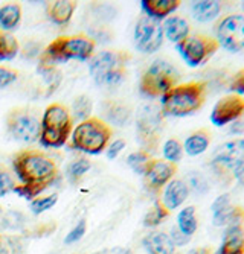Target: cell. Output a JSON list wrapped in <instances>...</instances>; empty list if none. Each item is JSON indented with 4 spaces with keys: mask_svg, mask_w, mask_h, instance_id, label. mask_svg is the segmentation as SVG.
Segmentation results:
<instances>
[{
    "mask_svg": "<svg viewBox=\"0 0 244 254\" xmlns=\"http://www.w3.org/2000/svg\"><path fill=\"white\" fill-rule=\"evenodd\" d=\"M12 169L21 184L41 188L43 190L54 186L60 178L57 161L48 154L35 149L17 152L12 158Z\"/></svg>",
    "mask_w": 244,
    "mask_h": 254,
    "instance_id": "6da1fadb",
    "label": "cell"
},
{
    "mask_svg": "<svg viewBox=\"0 0 244 254\" xmlns=\"http://www.w3.org/2000/svg\"><path fill=\"white\" fill-rule=\"evenodd\" d=\"M95 48H96L95 40L85 34L57 37L43 49L38 61V68L57 67V64L66 63L69 60H78V61L92 60L95 54Z\"/></svg>",
    "mask_w": 244,
    "mask_h": 254,
    "instance_id": "7a4b0ae2",
    "label": "cell"
},
{
    "mask_svg": "<svg viewBox=\"0 0 244 254\" xmlns=\"http://www.w3.org/2000/svg\"><path fill=\"white\" fill-rule=\"evenodd\" d=\"M208 84L191 81L177 84L161 98V111L165 118H186L200 110L206 101Z\"/></svg>",
    "mask_w": 244,
    "mask_h": 254,
    "instance_id": "3957f363",
    "label": "cell"
},
{
    "mask_svg": "<svg viewBox=\"0 0 244 254\" xmlns=\"http://www.w3.org/2000/svg\"><path fill=\"white\" fill-rule=\"evenodd\" d=\"M74 119L69 108L63 104H51L41 118V131L38 142L44 148H61L72 135Z\"/></svg>",
    "mask_w": 244,
    "mask_h": 254,
    "instance_id": "277c9868",
    "label": "cell"
},
{
    "mask_svg": "<svg viewBox=\"0 0 244 254\" xmlns=\"http://www.w3.org/2000/svg\"><path fill=\"white\" fill-rule=\"evenodd\" d=\"M113 135V129L101 118L92 116L80 122L72 131L69 148L88 155H98L104 152Z\"/></svg>",
    "mask_w": 244,
    "mask_h": 254,
    "instance_id": "5b68a950",
    "label": "cell"
},
{
    "mask_svg": "<svg viewBox=\"0 0 244 254\" xmlns=\"http://www.w3.org/2000/svg\"><path fill=\"white\" fill-rule=\"evenodd\" d=\"M180 78L179 70L166 60H154L139 81L141 95L150 99L162 98L165 93L177 85Z\"/></svg>",
    "mask_w": 244,
    "mask_h": 254,
    "instance_id": "8992f818",
    "label": "cell"
},
{
    "mask_svg": "<svg viewBox=\"0 0 244 254\" xmlns=\"http://www.w3.org/2000/svg\"><path fill=\"white\" fill-rule=\"evenodd\" d=\"M163 114L159 105L147 104L139 108L136 116V135L138 142L142 146L141 149L150 152H156L161 142V132L163 125Z\"/></svg>",
    "mask_w": 244,
    "mask_h": 254,
    "instance_id": "52a82bcc",
    "label": "cell"
},
{
    "mask_svg": "<svg viewBox=\"0 0 244 254\" xmlns=\"http://www.w3.org/2000/svg\"><path fill=\"white\" fill-rule=\"evenodd\" d=\"M244 163V138H234L221 143L211 157V172L220 183H229L234 169Z\"/></svg>",
    "mask_w": 244,
    "mask_h": 254,
    "instance_id": "ba28073f",
    "label": "cell"
},
{
    "mask_svg": "<svg viewBox=\"0 0 244 254\" xmlns=\"http://www.w3.org/2000/svg\"><path fill=\"white\" fill-rule=\"evenodd\" d=\"M6 129L14 140L34 143L40 138L41 119L28 107H15L6 116Z\"/></svg>",
    "mask_w": 244,
    "mask_h": 254,
    "instance_id": "9c48e42d",
    "label": "cell"
},
{
    "mask_svg": "<svg viewBox=\"0 0 244 254\" xmlns=\"http://www.w3.org/2000/svg\"><path fill=\"white\" fill-rule=\"evenodd\" d=\"M186 65L195 68L205 65L218 51V43L215 38L205 34H191L182 43L175 46Z\"/></svg>",
    "mask_w": 244,
    "mask_h": 254,
    "instance_id": "30bf717a",
    "label": "cell"
},
{
    "mask_svg": "<svg viewBox=\"0 0 244 254\" xmlns=\"http://www.w3.org/2000/svg\"><path fill=\"white\" fill-rule=\"evenodd\" d=\"M215 41L231 54L244 51V14H228L215 25Z\"/></svg>",
    "mask_w": 244,
    "mask_h": 254,
    "instance_id": "8fae6325",
    "label": "cell"
},
{
    "mask_svg": "<svg viewBox=\"0 0 244 254\" xmlns=\"http://www.w3.org/2000/svg\"><path fill=\"white\" fill-rule=\"evenodd\" d=\"M136 49L145 55H151L158 52L163 44V31L162 23L153 20L147 15L139 17L135 26V34H133Z\"/></svg>",
    "mask_w": 244,
    "mask_h": 254,
    "instance_id": "7c38bea8",
    "label": "cell"
},
{
    "mask_svg": "<svg viewBox=\"0 0 244 254\" xmlns=\"http://www.w3.org/2000/svg\"><path fill=\"white\" fill-rule=\"evenodd\" d=\"M211 210H212V224L217 228L243 225L244 209L241 205L232 202V196L229 193L218 195L211 205Z\"/></svg>",
    "mask_w": 244,
    "mask_h": 254,
    "instance_id": "4fadbf2b",
    "label": "cell"
},
{
    "mask_svg": "<svg viewBox=\"0 0 244 254\" xmlns=\"http://www.w3.org/2000/svg\"><path fill=\"white\" fill-rule=\"evenodd\" d=\"M175 174H177V165L165 161L163 158H153L142 175L145 189L151 195L158 196L162 192V189L175 177Z\"/></svg>",
    "mask_w": 244,
    "mask_h": 254,
    "instance_id": "5bb4252c",
    "label": "cell"
},
{
    "mask_svg": "<svg viewBox=\"0 0 244 254\" xmlns=\"http://www.w3.org/2000/svg\"><path fill=\"white\" fill-rule=\"evenodd\" d=\"M244 116V98L238 95H226L220 98L211 110L212 125L223 128Z\"/></svg>",
    "mask_w": 244,
    "mask_h": 254,
    "instance_id": "9a60e30c",
    "label": "cell"
},
{
    "mask_svg": "<svg viewBox=\"0 0 244 254\" xmlns=\"http://www.w3.org/2000/svg\"><path fill=\"white\" fill-rule=\"evenodd\" d=\"M131 55L122 51H102L92 57L90 64H88V72H90L93 82L98 81L101 76L127 68V64L130 63Z\"/></svg>",
    "mask_w": 244,
    "mask_h": 254,
    "instance_id": "2e32d148",
    "label": "cell"
},
{
    "mask_svg": "<svg viewBox=\"0 0 244 254\" xmlns=\"http://www.w3.org/2000/svg\"><path fill=\"white\" fill-rule=\"evenodd\" d=\"M189 188L185 180L172 178L161 192V202L166 207L169 212L182 207L189 198Z\"/></svg>",
    "mask_w": 244,
    "mask_h": 254,
    "instance_id": "e0dca14e",
    "label": "cell"
},
{
    "mask_svg": "<svg viewBox=\"0 0 244 254\" xmlns=\"http://www.w3.org/2000/svg\"><path fill=\"white\" fill-rule=\"evenodd\" d=\"M102 121L107 125L125 128L131 121V108L121 101H102L101 104Z\"/></svg>",
    "mask_w": 244,
    "mask_h": 254,
    "instance_id": "ac0fdd59",
    "label": "cell"
},
{
    "mask_svg": "<svg viewBox=\"0 0 244 254\" xmlns=\"http://www.w3.org/2000/svg\"><path fill=\"white\" fill-rule=\"evenodd\" d=\"M180 5H182L180 0H142L141 2L144 15L156 21H162L169 15H172L180 8Z\"/></svg>",
    "mask_w": 244,
    "mask_h": 254,
    "instance_id": "d6986e66",
    "label": "cell"
},
{
    "mask_svg": "<svg viewBox=\"0 0 244 254\" xmlns=\"http://www.w3.org/2000/svg\"><path fill=\"white\" fill-rule=\"evenodd\" d=\"M215 254H244V227L232 225L225 228Z\"/></svg>",
    "mask_w": 244,
    "mask_h": 254,
    "instance_id": "ffe728a7",
    "label": "cell"
},
{
    "mask_svg": "<svg viewBox=\"0 0 244 254\" xmlns=\"http://www.w3.org/2000/svg\"><path fill=\"white\" fill-rule=\"evenodd\" d=\"M162 31H163V37L168 41L174 43L175 46L191 35V26L188 20L182 15H174V14L163 20Z\"/></svg>",
    "mask_w": 244,
    "mask_h": 254,
    "instance_id": "44dd1931",
    "label": "cell"
},
{
    "mask_svg": "<svg viewBox=\"0 0 244 254\" xmlns=\"http://www.w3.org/2000/svg\"><path fill=\"white\" fill-rule=\"evenodd\" d=\"M142 245L148 254H175V247L166 232L153 230L144 236Z\"/></svg>",
    "mask_w": 244,
    "mask_h": 254,
    "instance_id": "7402d4cb",
    "label": "cell"
},
{
    "mask_svg": "<svg viewBox=\"0 0 244 254\" xmlns=\"http://www.w3.org/2000/svg\"><path fill=\"white\" fill-rule=\"evenodd\" d=\"M221 2L218 0H195L189 3V12L198 23H211L221 14Z\"/></svg>",
    "mask_w": 244,
    "mask_h": 254,
    "instance_id": "603a6c76",
    "label": "cell"
},
{
    "mask_svg": "<svg viewBox=\"0 0 244 254\" xmlns=\"http://www.w3.org/2000/svg\"><path fill=\"white\" fill-rule=\"evenodd\" d=\"M78 3L74 0H52L46 5V14L49 20L58 26H64L72 20Z\"/></svg>",
    "mask_w": 244,
    "mask_h": 254,
    "instance_id": "cb8c5ba5",
    "label": "cell"
},
{
    "mask_svg": "<svg viewBox=\"0 0 244 254\" xmlns=\"http://www.w3.org/2000/svg\"><path fill=\"white\" fill-rule=\"evenodd\" d=\"M182 145L185 154H188L189 157H198L209 149L211 134L208 129H197L185 138V142Z\"/></svg>",
    "mask_w": 244,
    "mask_h": 254,
    "instance_id": "d4e9b609",
    "label": "cell"
},
{
    "mask_svg": "<svg viewBox=\"0 0 244 254\" xmlns=\"http://www.w3.org/2000/svg\"><path fill=\"white\" fill-rule=\"evenodd\" d=\"M23 15V8L18 2H11L0 6V29L5 32H12L18 28Z\"/></svg>",
    "mask_w": 244,
    "mask_h": 254,
    "instance_id": "484cf974",
    "label": "cell"
},
{
    "mask_svg": "<svg viewBox=\"0 0 244 254\" xmlns=\"http://www.w3.org/2000/svg\"><path fill=\"white\" fill-rule=\"evenodd\" d=\"M175 227L189 238L195 235V232L198 230V218H197V210L194 205H186L179 212Z\"/></svg>",
    "mask_w": 244,
    "mask_h": 254,
    "instance_id": "4316f807",
    "label": "cell"
},
{
    "mask_svg": "<svg viewBox=\"0 0 244 254\" xmlns=\"http://www.w3.org/2000/svg\"><path fill=\"white\" fill-rule=\"evenodd\" d=\"M25 235H5L0 233V254H23L26 251Z\"/></svg>",
    "mask_w": 244,
    "mask_h": 254,
    "instance_id": "83f0119b",
    "label": "cell"
},
{
    "mask_svg": "<svg viewBox=\"0 0 244 254\" xmlns=\"http://www.w3.org/2000/svg\"><path fill=\"white\" fill-rule=\"evenodd\" d=\"M20 52V44L17 38L0 29V61H11Z\"/></svg>",
    "mask_w": 244,
    "mask_h": 254,
    "instance_id": "f1b7e54d",
    "label": "cell"
},
{
    "mask_svg": "<svg viewBox=\"0 0 244 254\" xmlns=\"http://www.w3.org/2000/svg\"><path fill=\"white\" fill-rule=\"evenodd\" d=\"M169 210L161 202V199L158 198L154 201V204L151 205V209L145 213L144 216V225L148 228H154V227H159L168 216H169Z\"/></svg>",
    "mask_w": 244,
    "mask_h": 254,
    "instance_id": "f546056e",
    "label": "cell"
},
{
    "mask_svg": "<svg viewBox=\"0 0 244 254\" xmlns=\"http://www.w3.org/2000/svg\"><path fill=\"white\" fill-rule=\"evenodd\" d=\"M92 169V163L88 158H77L74 160L72 163L68 166V171H66V174H68V180L71 184H74V186H77V184L82 180V177Z\"/></svg>",
    "mask_w": 244,
    "mask_h": 254,
    "instance_id": "4dcf8cb0",
    "label": "cell"
},
{
    "mask_svg": "<svg viewBox=\"0 0 244 254\" xmlns=\"http://www.w3.org/2000/svg\"><path fill=\"white\" fill-rule=\"evenodd\" d=\"M92 108H93V104H92V99L90 98L85 96V95L77 96L74 99L72 110H71L72 119L82 122V121H85L88 118H92Z\"/></svg>",
    "mask_w": 244,
    "mask_h": 254,
    "instance_id": "1f68e13d",
    "label": "cell"
},
{
    "mask_svg": "<svg viewBox=\"0 0 244 254\" xmlns=\"http://www.w3.org/2000/svg\"><path fill=\"white\" fill-rule=\"evenodd\" d=\"M154 157L144 151V149H139V151H135V152H131L128 157H127V165L131 168L133 172H136L138 175H144L147 166L150 165V161L153 160Z\"/></svg>",
    "mask_w": 244,
    "mask_h": 254,
    "instance_id": "d6a6232c",
    "label": "cell"
},
{
    "mask_svg": "<svg viewBox=\"0 0 244 254\" xmlns=\"http://www.w3.org/2000/svg\"><path fill=\"white\" fill-rule=\"evenodd\" d=\"M26 225V216L17 212L8 210L5 213H0V228L2 230H23Z\"/></svg>",
    "mask_w": 244,
    "mask_h": 254,
    "instance_id": "836d02e7",
    "label": "cell"
},
{
    "mask_svg": "<svg viewBox=\"0 0 244 254\" xmlns=\"http://www.w3.org/2000/svg\"><path fill=\"white\" fill-rule=\"evenodd\" d=\"M183 145L177 138H168L162 146V155L165 161H169L172 165H177L183 158Z\"/></svg>",
    "mask_w": 244,
    "mask_h": 254,
    "instance_id": "e575fe53",
    "label": "cell"
},
{
    "mask_svg": "<svg viewBox=\"0 0 244 254\" xmlns=\"http://www.w3.org/2000/svg\"><path fill=\"white\" fill-rule=\"evenodd\" d=\"M185 181L189 188V192H194L195 195H206L209 192V181L206 175H203L202 172H198V171L188 172V177Z\"/></svg>",
    "mask_w": 244,
    "mask_h": 254,
    "instance_id": "d590c367",
    "label": "cell"
},
{
    "mask_svg": "<svg viewBox=\"0 0 244 254\" xmlns=\"http://www.w3.org/2000/svg\"><path fill=\"white\" fill-rule=\"evenodd\" d=\"M58 201V195L57 193H51V195H44V196H38L35 199H32L29 202V209L34 215H41L43 212H46L57 204Z\"/></svg>",
    "mask_w": 244,
    "mask_h": 254,
    "instance_id": "8d00e7d4",
    "label": "cell"
},
{
    "mask_svg": "<svg viewBox=\"0 0 244 254\" xmlns=\"http://www.w3.org/2000/svg\"><path fill=\"white\" fill-rule=\"evenodd\" d=\"M15 184L17 183H15L12 174L9 172V169L5 166H0V198H3L5 195L12 192Z\"/></svg>",
    "mask_w": 244,
    "mask_h": 254,
    "instance_id": "74e56055",
    "label": "cell"
},
{
    "mask_svg": "<svg viewBox=\"0 0 244 254\" xmlns=\"http://www.w3.org/2000/svg\"><path fill=\"white\" fill-rule=\"evenodd\" d=\"M85 230H87V221L82 218V219L78 221V224L68 233V236L64 238V244L71 245V244H75V242L81 241V238L85 235Z\"/></svg>",
    "mask_w": 244,
    "mask_h": 254,
    "instance_id": "f35d334b",
    "label": "cell"
},
{
    "mask_svg": "<svg viewBox=\"0 0 244 254\" xmlns=\"http://www.w3.org/2000/svg\"><path fill=\"white\" fill-rule=\"evenodd\" d=\"M17 78H18V72L15 70V68L0 65V90L11 85L12 82H15Z\"/></svg>",
    "mask_w": 244,
    "mask_h": 254,
    "instance_id": "ab89813d",
    "label": "cell"
},
{
    "mask_svg": "<svg viewBox=\"0 0 244 254\" xmlns=\"http://www.w3.org/2000/svg\"><path fill=\"white\" fill-rule=\"evenodd\" d=\"M43 52V46L41 43L38 41H28L25 46H23V49H21V57H23L25 60H34V58H40Z\"/></svg>",
    "mask_w": 244,
    "mask_h": 254,
    "instance_id": "60d3db41",
    "label": "cell"
},
{
    "mask_svg": "<svg viewBox=\"0 0 244 254\" xmlns=\"http://www.w3.org/2000/svg\"><path fill=\"white\" fill-rule=\"evenodd\" d=\"M229 90L232 95H238V96H243L244 95V68L238 70L232 79H231V84H229Z\"/></svg>",
    "mask_w": 244,
    "mask_h": 254,
    "instance_id": "b9f144b4",
    "label": "cell"
},
{
    "mask_svg": "<svg viewBox=\"0 0 244 254\" xmlns=\"http://www.w3.org/2000/svg\"><path fill=\"white\" fill-rule=\"evenodd\" d=\"M125 140L124 138H116V140H113L112 143H108L107 149H105V155L108 160H115L125 148Z\"/></svg>",
    "mask_w": 244,
    "mask_h": 254,
    "instance_id": "7bdbcfd3",
    "label": "cell"
},
{
    "mask_svg": "<svg viewBox=\"0 0 244 254\" xmlns=\"http://www.w3.org/2000/svg\"><path fill=\"white\" fill-rule=\"evenodd\" d=\"M168 235H169V238H171V241H172V244H174L175 248H177V247H183V245L189 244V241H191V238L186 236V235H183L175 225L171 228V232H169Z\"/></svg>",
    "mask_w": 244,
    "mask_h": 254,
    "instance_id": "ee69618b",
    "label": "cell"
},
{
    "mask_svg": "<svg viewBox=\"0 0 244 254\" xmlns=\"http://www.w3.org/2000/svg\"><path fill=\"white\" fill-rule=\"evenodd\" d=\"M228 132L231 135H244V118H240L238 121L232 122L229 125V129Z\"/></svg>",
    "mask_w": 244,
    "mask_h": 254,
    "instance_id": "f6af8a7d",
    "label": "cell"
},
{
    "mask_svg": "<svg viewBox=\"0 0 244 254\" xmlns=\"http://www.w3.org/2000/svg\"><path fill=\"white\" fill-rule=\"evenodd\" d=\"M232 180H235L238 184H241V186H244V163L238 165L234 172H232Z\"/></svg>",
    "mask_w": 244,
    "mask_h": 254,
    "instance_id": "bcb514c9",
    "label": "cell"
},
{
    "mask_svg": "<svg viewBox=\"0 0 244 254\" xmlns=\"http://www.w3.org/2000/svg\"><path fill=\"white\" fill-rule=\"evenodd\" d=\"M115 253H118V254H131L130 250H124V248H119V250H116Z\"/></svg>",
    "mask_w": 244,
    "mask_h": 254,
    "instance_id": "7dc6e473",
    "label": "cell"
},
{
    "mask_svg": "<svg viewBox=\"0 0 244 254\" xmlns=\"http://www.w3.org/2000/svg\"><path fill=\"white\" fill-rule=\"evenodd\" d=\"M200 254H211V251H209L208 248H202V250H200Z\"/></svg>",
    "mask_w": 244,
    "mask_h": 254,
    "instance_id": "c3c4849f",
    "label": "cell"
},
{
    "mask_svg": "<svg viewBox=\"0 0 244 254\" xmlns=\"http://www.w3.org/2000/svg\"><path fill=\"white\" fill-rule=\"evenodd\" d=\"M186 254H200V250H191V251H188Z\"/></svg>",
    "mask_w": 244,
    "mask_h": 254,
    "instance_id": "681fc988",
    "label": "cell"
},
{
    "mask_svg": "<svg viewBox=\"0 0 244 254\" xmlns=\"http://www.w3.org/2000/svg\"><path fill=\"white\" fill-rule=\"evenodd\" d=\"M241 9H243V12H244V2H241Z\"/></svg>",
    "mask_w": 244,
    "mask_h": 254,
    "instance_id": "f907efd6",
    "label": "cell"
}]
</instances>
